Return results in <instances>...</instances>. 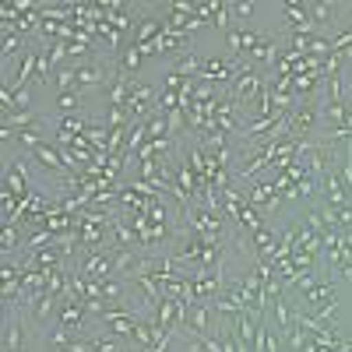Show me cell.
I'll return each instance as SVG.
<instances>
[{"mask_svg": "<svg viewBox=\"0 0 352 352\" xmlns=\"http://www.w3.org/2000/svg\"><path fill=\"white\" fill-rule=\"evenodd\" d=\"M250 11H254V0H243V4H229L232 21H247V18H250Z\"/></svg>", "mask_w": 352, "mask_h": 352, "instance_id": "cell-1", "label": "cell"}, {"mask_svg": "<svg viewBox=\"0 0 352 352\" xmlns=\"http://www.w3.org/2000/svg\"><path fill=\"white\" fill-rule=\"evenodd\" d=\"M342 81H345V99L352 102V64L345 67V74H342Z\"/></svg>", "mask_w": 352, "mask_h": 352, "instance_id": "cell-2", "label": "cell"}]
</instances>
